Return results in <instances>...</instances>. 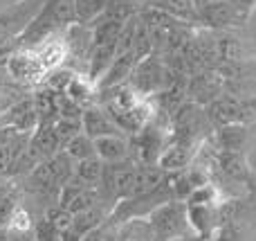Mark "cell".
<instances>
[{"instance_id":"obj_9","label":"cell","mask_w":256,"mask_h":241,"mask_svg":"<svg viewBox=\"0 0 256 241\" xmlns=\"http://www.w3.org/2000/svg\"><path fill=\"white\" fill-rule=\"evenodd\" d=\"M81 126H84V133L90 135L92 140L104 138V135H120L124 131L112 122V117L104 111L99 104H90L84 108V115H81ZM126 135V133H124Z\"/></svg>"},{"instance_id":"obj_17","label":"cell","mask_w":256,"mask_h":241,"mask_svg":"<svg viewBox=\"0 0 256 241\" xmlns=\"http://www.w3.org/2000/svg\"><path fill=\"white\" fill-rule=\"evenodd\" d=\"M110 207L104 205V203H94V205L86 207V210L76 212V214H72V228L76 230L79 234H88L92 232V230H97L99 225H104L108 221V216H110Z\"/></svg>"},{"instance_id":"obj_6","label":"cell","mask_w":256,"mask_h":241,"mask_svg":"<svg viewBox=\"0 0 256 241\" xmlns=\"http://www.w3.org/2000/svg\"><path fill=\"white\" fill-rule=\"evenodd\" d=\"M222 93H225V79L214 68L200 70L186 79V99L200 104V106H207Z\"/></svg>"},{"instance_id":"obj_4","label":"cell","mask_w":256,"mask_h":241,"mask_svg":"<svg viewBox=\"0 0 256 241\" xmlns=\"http://www.w3.org/2000/svg\"><path fill=\"white\" fill-rule=\"evenodd\" d=\"M150 223L155 230V239L158 241H171L186 237L191 232L189 225V210H186V201L180 198H171V201L162 203L160 207H155L148 214Z\"/></svg>"},{"instance_id":"obj_11","label":"cell","mask_w":256,"mask_h":241,"mask_svg":"<svg viewBox=\"0 0 256 241\" xmlns=\"http://www.w3.org/2000/svg\"><path fill=\"white\" fill-rule=\"evenodd\" d=\"M198 144H186V142H178V140H171V142L164 147V151L160 153L158 165L162 167L166 174H173V171H182L186 167H191L196 153H198Z\"/></svg>"},{"instance_id":"obj_30","label":"cell","mask_w":256,"mask_h":241,"mask_svg":"<svg viewBox=\"0 0 256 241\" xmlns=\"http://www.w3.org/2000/svg\"><path fill=\"white\" fill-rule=\"evenodd\" d=\"M0 241H9V228L7 225H0Z\"/></svg>"},{"instance_id":"obj_25","label":"cell","mask_w":256,"mask_h":241,"mask_svg":"<svg viewBox=\"0 0 256 241\" xmlns=\"http://www.w3.org/2000/svg\"><path fill=\"white\" fill-rule=\"evenodd\" d=\"M34 223H36V221L32 219V212L27 210L25 205H20V203H18V205L14 207L9 221H7V228L9 230H16V232H30V230H34Z\"/></svg>"},{"instance_id":"obj_16","label":"cell","mask_w":256,"mask_h":241,"mask_svg":"<svg viewBox=\"0 0 256 241\" xmlns=\"http://www.w3.org/2000/svg\"><path fill=\"white\" fill-rule=\"evenodd\" d=\"M94 151L102 158L104 162H120L128 160L130 156V142H128V135H104V138L94 140Z\"/></svg>"},{"instance_id":"obj_8","label":"cell","mask_w":256,"mask_h":241,"mask_svg":"<svg viewBox=\"0 0 256 241\" xmlns=\"http://www.w3.org/2000/svg\"><path fill=\"white\" fill-rule=\"evenodd\" d=\"M216 50H218V63L220 61H248V59H256V48L250 43V41L240 39V36L236 34V30L216 32Z\"/></svg>"},{"instance_id":"obj_23","label":"cell","mask_w":256,"mask_h":241,"mask_svg":"<svg viewBox=\"0 0 256 241\" xmlns=\"http://www.w3.org/2000/svg\"><path fill=\"white\" fill-rule=\"evenodd\" d=\"M108 0H74V14H76V23L81 25H92L99 16L104 14Z\"/></svg>"},{"instance_id":"obj_13","label":"cell","mask_w":256,"mask_h":241,"mask_svg":"<svg viewBox=\"0 0 256 241\" xmlns=\"http://www.w3.org/2000/svg\"><path fill=\"white\" fill-rule=\"evenodd\" d=\"M140 59L142 57L137 54V50H128V52H124V54H117L115 61H112V66L106 70V75L97 81V90L128 84V79H130L135 66L140 63Z\"/></svg>"},{"instance_id":"obj_21","label":"cell","mask_w":256,"mask_h":241,"mask_svg":"<svg viewBox=\"0 0 256 241\" xmlns=\"http://www.w3.org/2000/svg\"><path fill=\"white\" fill-rule=\"evenodd\" d=\"M102 174H104V160L99 156H92L74 162V176L72 178L76 183L86 185V187H97L99 180H102Z\"/></svg>"},{"instance_id":"obj_24","label":"cell","mask_w":256,"mask_h":241,"mask_svg":"<svg viewBox=\"0 0 256 241\" xmlns=\"http://www.w3.org/2000/svg\"><path fill=\"white\" fill-rule=\"evenodd\" d=\"M79 75V72H74L72 68L68 66H61V68H54V70H50L48 75H45V81L43 84L48 86V88L56 90V93H66L68 86L72 84V79Z\"/></svg>"},{"instance_id":"obj_27","label":"cell","mask_w":256,"mask_h":241,"mask_svg":"<svg viewBox=\"0 0 256 241\" xmlns=\"http://www.w3.org/2000/svg\"><path fill=\"white\" fill-rule=\"evenodd\" d=\"M43 216H48L50 221H52L54 225H56L58 230H68V228H72V212L68 210V207H63L61 203H54V205H50L48 210H45V214Z\"/></svg>"},{"instance_id":"obj_14","label":"cell","mask_w":256,"mask_h":241,"mask_svg":"<svg viewBox=\"0 0 256 241\" xmlns=\"http://www.w3.org/2000/svg\"><path fill=\"white\" fill-rule=\"evenodd\" d=\"M214 144L218 151H234V153H245L250 144V126L248 124H225L216 126L214 131Z\"/></svg>"},{"instance_id":"obj_15","label":"cell","mask_w":256,"mask_h":241,"mask_svg":"<svg viewBox=\"0 0 256 241\" xmlns=\"http://www.w3.org/2000/svg\"><path fill=\"white\" fill-rule=\"evenodd\" d=\"M30 149L40 162L56 156L63 149V144H61V140H58L54 124H38V129H36L30 138Z\"/></svg>"},{"instance_id":"obj_2","label":"cell","mask_w":256,"mask_h":241,"mask_svg":"<svg viewBox=\"0 0 256 241\" xmlns=\"http://www.w3.org/2000/svg\"><path fill=\"white\" fill-rule=\"evenodd\" d=\"M214 131H216V126L209 120L207 108L191 102V99H186L171 117V140H178V142L200 147L207 138H212Z\"/></svg>"},{"instance_id":"obj_22","label":"cell","mask_w":256,"mask_h":241,"mask_svg":"<svg viewBox=\"0 0 256 241\" xmlns=\"http://www.w3.org/2000/svg\"><path fill=\"white\" fill-rule=\"evenodd\" d=\"M63 151H66L74 162L97 156V151H94V140L90 138V135H86L84 131H81L79 135H74V138H72L70 142L63 147Z\"/></svg>"},{"instance_id":"obj_12","label":"cell","mask_w":256,"mask_h":241,"mask_svg":"<svg viewBox=\"0 0 256 241\" xmlns=\"http://www.w3.org/2000/svg\"><path fill=\"white\" fill-rule=\"evenodd\" d=\"M32 50L36 52V57L40 59V63L45 66V70L48 72L68 63V43H66L63 32H56V34L43 39L40 43L32 45Z\"/></svg>"},{"instance_id":"obj_31","label":"cell","mask_w":256,"mask_h":241,"mask_svg":"<svg viewBox=\"0 0 256 241\" xmlns=\"http://www.w3.org/2000/svg\"><path fill=\"white\" fill-rule=\"evenodd\" d=\"M128 3H135V5H148L150 0H128Z\"/></svg>"},{"instance_id":"obj_5","label":"cell","mask_w":256,"mask_h":241,"mask_svg":"<svg viewBox=\"0 0 256 241\" xmlns=\"http://www.w3.org/2000/svg\"><path fill=\"white\" fill-rule=\"evenodd\" d=\"M4 70H7V77L16 84L25 86H40L45 81V66L40 63V59L36 57V52L32 48H14L12 54L7 57V63H4Z\"/></svg>"},{"instance_id":"obj_19","label":"cell","mask_w":256,"mask_h":241,"mask_svg":"<svg viewBox=\"0 0 256 241\" xmlns=\"http://www.w3.org/2000/svg\"><path fill=\"white\" fill-rule=\"evenodd\" d=\"M115 57H117V45H94L92 52H90V57H88V70H86V77L97 84V81L106 75L108 68L112 66Z\"/></svg>"},{"instance_id":"obj_32","label":"cell","mask_w":256,"mask_h":241,"mask_svg":"<svg viewBox=\"0 0 256 241\" xmlns=\"http://www.w3.org/2000/svg\"><path fill=\"white\" fill-rule=\"evenodd\" d=\"M194 3H196V0H194Z\"/></svg>"},{"instance_id":"obj_7","label":"cell","mask_w":256,"mask_h":241,"mask_svg":"<svg viewBox=\"0 0 256 241\" xmlns=\"http://www.w3.org/2000/svg\"><path fill=\"white\" fill-rule=\"evenodd\" d=\"M0 120H2V124L14 126L18 133L32 135L40 124L38 113H36L34 97H22L20 102H16L14 106H9L7 111L0 113Z\"/></svg>"},{"instance_id":"obj_18","label":"cell","mask_w":256,"mask_h":241,"mask_svg":"<svg viewBox=\"0 0 256 241\" xmlns=\"http://www.w3.org/2000/svg\"><path fill=\"white\" fill-rule=\"evenodd\" d=\"M166 171L162 169L160 165H137L135 171V187H132L130 196H142V194H150L164 185L166 180Z\"/></svg>"},{"instance_id":"obj_26","label":"cell","mask_w":256,"mask_h":241,"mask_svg":"<svg viewBox=\"0 0 256 241\" xmlns=\"http://www.w3.org/2000/svg\"><path fill=\"white\" fill-rule=\"evenodd\" d=\"M54 129H56V135H58V140H61V144L66 147V144L70 142L74 135H79L81 131H84V126H81V120H72V117H58V120L54 122Z\"/></svg>"},{"instance_id":"obj_29","label":"cell","mask_w":256,"mask_h":241,"mask_svg":"<svg viewBox=\"0 0 256 241\" xmlns=\"http://www.w3.org/2000/svg\"><path fill=\"white\" fill-rule=\"evenodd\" d=\"M84 239V234H79L74 228H68L61 232V241H81Z\"/></svg>"},{"instance_id":"obj_1","label":"cell","mask_w":256,"mask_h":241,"mask_svg":"<svg viewBox=\"0 0 256 241\" xmlns=\"http://www.w3.org/2000/svg\"><path fill=\"white\" fill-rule=\"evenodd\" d=\"M182 75H178L176 70L166 66L164 57L160 52H150L144 59H140V63L135 66L128 86L135 93H140L142 97H155L158 93H162L164 88H168L171 84H176Z\"/></svg>"},{"instance_id":"obj_28","label":"cell","mask_w":256,"mask_h":241,"mask_svg":"<svg viewBox=\"0 0 256 241\" xmlns=\"http://www.w3.org/2000/svg\"><path fill=\"white\" fill-rule=\"evenodd\" d=\"M34 239L36 241H58L61 239V230H58L48 216H40L34 223Z\"/></svg>"},{"instance_id":"obj_10","label":"cell","mask_w":256,"mask_h":241,"mask_svg":"<svg viewBox=\"0 0 256 241\" xmlns=\"http://www.w3.org/2000/svg\"><path fill=\"white\" fill-rule=\"evenodd\" d=\"M186 210H189L191 232L200 241H209L216 234L218 225H220L218 205H189V203H186Z\"/></svg>"},{"instance_id":"obj_3","label":"cell","mask_w":256,"mask_h":241,"mask_svg":"<svg viewBox=\"0 0 256 241\" xmlns=\"http://www.w3.org/2000/svg\"><path fill=\"white\" fill-rule=\"evenodd\" d=\"M200 16V27H207L212 32L225 30H243L248 25L250 12L238 7L232 0H196Z\"/></svg>"},{"instance_id":"obj_20","label":"cell","mask_w":256,"mask_h":241,"mask_svg":"<svg viewBox=\"0 0 256 241\" xmlns=\"http://www.w3.org/2000/svg\"><path fill=\"white\" fill-rule=\"evenodd\" d=\"M117 239L120 241H158L155 230L148 216H135L117 225Z\"/></svg>"}]
</instances>
